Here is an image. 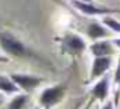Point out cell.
I'll use <instances>...</instances> for the list:
<instances>
[{
  "mask_svg": "<svg viewBox=\"0 0 120 109\" xmlns=\"http://www.w3.org/2000/svg\"><path fill=\"white\" fill-rule=\"evenodd\" d=\"M11 79L17 83L20 88H23L24 91H30V89L37 88V86L41 83L40 77H34V76H27V74H18L14 73L11 74Z\"/></svg>",
  "mask_w": 120,
  "mask_h": 109,
  "instance_id": "5b68a950",
  "label": "cell"
},
{
  "mask_svg": "<svg viewBox=\"0 0 120 109\" xmlns=\"http://www.w3.org/2000/svg\"><path fill=\"white\" fill-rule=\"evenodd\" d=\"M20 86L11 79V77H0V91L2 92H17Z\"/></svg>",
  "mask_w": 120,
  "mask_h": 109,
  "instance_id": "30bf717a",
  "label": "cell"
},
{
  "mask_svg": "<svg viewBox=\"0 0 120 109\" xmlns=\"http://www.w3.org/2000/svg\"><path fill=\"white\" fill-rule=\"evenodd\" d=\"M0 47L5 53H8L9 56H14V58H23V56L32 55L23 42L18 41L14 35L8 32H0Z\"/></svg>",
  "mask_w": 120,
  "mask_h": 109,
  "instance_id": "6da1fadb",
  "label": "cell"
},
{
  "mask_svg": "<svg viewBox=\"0 0 120 109\" xmlns=\"http://www.w3.org/2000/svg\"><path fill=\"white\" fill-rule=\"evenodd\" d=\"M71 5L78 9L79 12L85 15H108L116 12V9H109V8H100V6L93 5L91 2H84V0H71Z\"/></svg>",
  "mask_w": 120,
  "mask_h": 109,
  "instance_id": "3957f363",
  "label": "cell"
},
{
  "mask_svg": "<svg viewBox=\"0 0 120 109\" xmlns=\"http://www.w3.org/2000/svg\"><path fill=\"white\" fill-rule=\"evenodd\" d=\"M109 67H111V58L109 56H97V58H94L93 67H91V79L103 76Z\"/></svg>",
  "mask_w": 120,
  "mask_h": 109,
  "instance_id": "8992f818",
  "label": "cell"
},
{
  "mask_svg": "<svg viewBox=\"0 0 120 109\" xmlns=\"http://www.w3.org/2000/svg\"><path fill=\"white\" fill-rule=\"evenodd\" d=\"M0 62H8V58H3V56H0Z\"/></svg>",
  "mask_w": 120,
  "mask_h": 109,
  "instance_id": "9a60e30c",
  "label": "cell"
},
{
  "mask_svg": "<svg viewBox=\"0 0 120 109\" xmlns=\"http://www.w3.org/2000/svg\"><path fill=\"white\" fill-rule=\"evenodd\" d=\"M108 33H109L108 30H106L100 23H97V21H93V23H90V24H88V27H87V35L90 36L91 39L105 38V36H108Z\"/></svg>",
  "mask_w": 120,
  "mask_h": 109,
  "instance_id": "ba28073f",
  "label": "cell"
},
{
  "mask_svg": "<svg viewBox=\"0 0 120 109\" xmlns=\"http://www.w3.org/2000/svg\"><path fill=\"white\" fill-rule=\"evenodd\" d=\"M64 97V86H52L43 91L40 98V103L44 108H52Z\"/></svg>",
  "mask_w": 120,
  "mask_h": 109,
  "instance_id": "277c9868",
  "label": "cell"
},
{
  "mask_svg": "<svg viewBox=\"0 0 120 109\" xmlns=\"http://www.w3.org/2000/svg\"><path fill=\"white\" fill-rule=\"evenodd\" d=\"M90 52L94 55V58L97 56H111L114 49H112V41H96L90 46Z\"/></svg>",
  "mask_w": 120,
  "mask_h": 109,
  "instance_id": "52a82bcc",
  "label": "cell"
},
{
  "mask_svg": "<svg viewBox=\"0 0 120 109\" xmlns=\"http://www.w3.org/2000/svg\"><path fill=\"white\" fill-rule=\"evenodd\" d=\"M103 109H114V108H112V105H111V103H109V105H106V106H105V108H103Z\"/></svg>",
  "mask_w": 120,
  "mask_h": 109,
  "instance_id": "2e32d148",
  "label": "cell"
},
{
  "mask_svg": "<svg viewBox=\"0 0 120 109\" xmlns=\"http://www.w3.org/2000/svg\"><path fill=\"white\" fill-rule=\"evenodd\" d=\"M112 44H114V46H117V47L120 49V38H116V39H112Z\"/></svg>",
  "mask_w": 120,
  "mask_h": 109,
  "instance_id": "5bb4252c",
  "label": "cell"
},
{
  "mask_svg": "<svg viewBox=\"0 0 120 109\" xmlns=\"http://www.w3.org/2000/svg\"><path fill=\"white\" fill-rule=\"evenodd\" d=\"M114 82L117 83V85H120V59L117 62V70H116V76H114Z\"/></svg>",
  "mask_w": 120,
  "mask_h": 109,
  "instance_id": "4fadbf2b",
  "label": "cell"
},
{
  "mask_svg": "<svg viewBox=\"0 0 120 109\" xmlns=\"http://www.w3.org/2000/svg\"><path fill=\"white\" fill-rule=\"evenodd\" d=\"M87 44L76 33H67L61 38V49L68 55H81L85 50Z\"/></svg>",
  "mask_w": 120,
  "mask_h": 109,
  "instance_id": "7a4b0ae2",
  "label": "cell"
},
{
  "mask_svg": "<svg viewBox=\"0 0 120 109\" xmlns=\"http://www.w3.org/2000/svg\"><path fill=\"white\" fill-rule=\"evenodd\" d=\"M26 102H27V95H17L8 105V109H21L26 105Z\"/></svg>",
  "mask_w": 120,
  "mask_h": 109,
  "instance_id": "8fae6325",
  "label": "cell"
},
{
  "mask_svg": "<svg viewBox=\"0 0 120 109\" xmlns=\"http://www.w3.org/2000/svg\"><path fill=\"white\" fill-rule=\"evenodd\" d=\"M108 85H109L108 76H103L102 80H99V82L94 85V88H93V95H94L96 98H99V100H105L106 95H108Z\"/></svg>",
  "mask_w": 120,
  "mask_h": 109,
  "instance_id": "9c48e42d",
  "label": "cell"
},
{
  "mask_svg": "<svg viewBox=\"0 0 120 109\" xmlns=\"http://www.w3.org/2000/svg\"><path fill=\"white\" fill-rule=\"evenodd\" d=\"M84 2H91V0H84Z\"/></svg>",
  "mask_w": 120,
  "mask_h": 109,
  "instance_id": "e0dca14e",
  "label": "cell"
},
{
  "mask_svg": "<svg viewBox=\"0 0 120 109\" xmlns=\"http://www.w3.org/2000/svg\"><path fill=\"white\" fill-rule=\"evenodd\" d=\"M103 24H105L108 29H111V30H114V32H119L120 33V21H117L116 18L105 17V18H103Z\"/></svg>",
  "mask_w": 120,
  "mask_h": 109,
  "instance_id": "7c38bea8",
  "label": "cell"
}]
</instances>
